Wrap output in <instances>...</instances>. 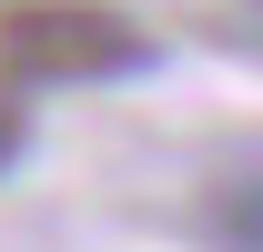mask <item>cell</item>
<instances>
[{
  "instance_id": "obj_3",
  "label": "cell",
  "mask_w": 263,
  "mask_h": 252,
  "mask_svg": "<svg viewBox=\"0 0 263 252\" xmlns=\"http://www.w3.org/2000/svg\"><path fill=\"white\" fill-rule=\"evenodd\" d=\"M10 161H21V101L0 91V172H10Z\"/></svg>"
},
{
  "instance_id": "obj_2",
  "label": "cell",
  "mask_w": 263,
  "mask_h": 252,
  "mask_svg": "<svg viewBox=\"0 0 263 252\" xmlns=\"http://www.w3.org/2000/svg\"><path fill=\"white\" fill-rule=\"evenodd\" d=\"M202 242L213 252H263V182H213L202 192Z\"/></svg>"
},
{
  "instance_id": "obj_1",
  "label": "cell",
  "mask_w": 263,
  "mask_h": 252,
  "mask_svg": "<svg viewBox=\"0 0 263 252\" xmlns=\"http://www.w3.org/2000/svg\"><path fill=\"white\" fill-rule=\"evenodd\" d=\"M0 71L10 81H132L152 71V31L111 0H21L0 10Z\"/></svg>"
}]
</instances>
